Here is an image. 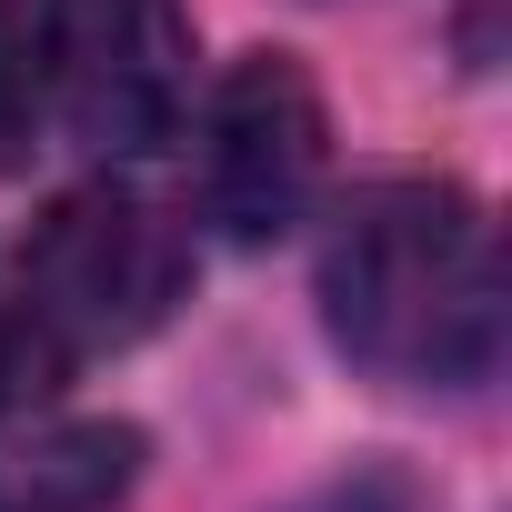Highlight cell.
Returning a JSON list of instances; mask_svg holds the SVG:
<instances>
[{
  "label": "cell",
  "instance_id": "6da1fadb",
  "mask_svg": "<svg viewBox=\"0 0 512 512\" xmlns=\"http://www.w3.org/2000/svg\"><path fill=\"white\" fill-rule=\"evenodd\" d=\"M322 322L332 342L402 382L462 392L502 362V262L492 221L452 181H372L322 241Z\"/></svg>",
  "mask_w": 512,
  "mask_h": 512
},
{
  "label": "cell",
  "instance_id": "7a4b0ae2",
  "mask_svg": "<svg viewBox=\"0 0 512 512\" xmlns=\"http://www.w3.org/2000/svg\"><path fill=\"white\" fill-rule=\"evenodd\" d=\"M191 282V241L121 181H91V191H61L21 251V302L71 342V352H101V342H141Z\"/></svg>",
  "mask_w": 512,
  "mask_h": 512
},
{
  "label": "cell",
  "instance_id": "3957f363",
  "mask_svg": "<svg viewBox=\"0 0 512 512\" xmlns=\"http://www.w3.org/2000/svg\"><path fill=\"white\" fill-rule=\"evenodd\" d=\"M41 91L61 101L71 141L131 161L161 151L191 91V21L171 0H51L41 21Z\"/></svg>",
  "mask_w": 512,
  "mask_h": 512
},
{
  "label": "cell",
  "instance_id": "277c9868",
  "mask_svg": "<svg viewBox=\"0 0 512 512\" xmlns=\"http://www.w3.org/2000/svg\"><path fill=\"white\" fill-rule=\"evenodd\" d=\"M322 91L292 51H251L221 71L211 91V131H201V211L231 241H272L302 221L312 181H322Z\"/></svg>",
  "mask_w": 512,
  "mask_h": 512
},
{
  "label": "cell",
  "instance_id": "5b68a950",
  "mask_svg": "<svg viewBox=\"0 0 512 512\" xmlns=\"http://www.w3.org/2000/svg\"><path fill=\"white\" fill-rule=\"evenodd\" d=\"M141 472L131 422H21L0 432V512H111Z\"/></svg>",
  "mask_w": 512,
  "mask_h": 512
},
{
  "label": "cell",
  "instance_id": "8992f818",
  "mask_svg": "<svg viewBox=\"0 0 512 512\" xmlns=\"http://www.w3.org/2000/svg\"><path fill=\"white\" fill-rule=\"evenodd\" d=\"M61 362H71V342L21 302V312H0V412L11 402H41L51 382H61Z\"/></svg>",
  "mask_w": 512,
  "mask_h": 512
},
{
  "label": "cell",
  "instance_id": "52a82bcc",
  "mask_svg": "<svg viewBox=\"0 0 512 512\" xmlns=\"http://www.w3.org/2000/svg\"><path fill=\"white\" fill-rule=\"evenodd\" d=\"M31 101H41V31H21L0 11V131H21Z\"/></svg>",
  "mask_w": 512,
  "mask_h": 512
},
{
  "label": "cell",
  "instance_id": "ba28073f",
  "mask_svg": "<svg viewBox=\"0 0 512 512\" xmlns=\"http://www.w3.org/2000/svg\"><path fill=\"white\" fill-rule=\"evenodd\" d=\"M292 512H412L382 472H362V482H332V492H312V502H292Z\"/></svg>",
  "mask_w": 512,
  "mask_h": 512
}]
</instances>
